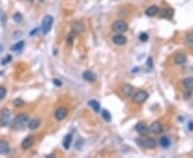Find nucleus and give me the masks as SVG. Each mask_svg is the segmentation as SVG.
<instances>
[{"mask_svg":"<svg viewBox=\"0 0 193 158\" xmlns=\"http://www.w3.org/2000/svg\"><path fill=\"white\" fill-rule=\"evenodd\" d=\"M29 121V115L27 113H18L11 123V128L13 130H21L24 128L25 124Z\"/></svg>","mask_w":193,"mask_h":158,"instance_id":"1","label":"nucleus"},{"mask_svg":"<svg viewBox=\"0 0 193 158\" xmlns=\"http://www.w3.org/2000/svg\"><path fill=\"white\" fill-rule=\"evenodd\" d=\"M148 97H149L148 92L144 91V90H139L131 95V100L135 104H143L144 102H146Z\"/></svg>","mask_w":193,"mask_h":158,"instance_id":"2","label":"nucleus"},{"mask_svg":"<svg viewBox=\"0 0 193 158\" xmlns=\"http://www.w3.org/2000/svg\"><path fill=\"white\" fill-rule=\"evenodd\" d=\"M54 24V17L51 15H45L42 19V25H41V30L44 34H47L51 31V27Z\"/></svg>","mask_w":193,"mask_h":158,"instance_id":"3","label":"nucleus"},{"mask_svg":"<svg viewBox=\"0 0 193 158\" xmlns=\"http://www.w3.org/2000/svg\"><path fill=\"white\" fill-rule=\"evenodd\" d=\"M112 29L117 33H124L128 30V24L124 21H116L112 25Z\"/></svg>","mask_w":193,"mask_h":158,"instance_id":"4","label":"nucleus"},{"mask_svg":"<svg viewBox=\"0 0 193 158\" xmlns=\"http://www.w3.org/2000/svg\"><path fill=\"white\" fill-rule=\"evenodd\" d=\"M10 119H11V112L9 109H2L0 111V125L1 126H7V125L10 123Z\"/></svg>","mask_w":193,"mask_h":158,"instance_id":"5","label":"nucleus"},{"mask_svg":"<svg viewBox=\"0 0 193 158\" xmlns=\"http://www.w3.org/2000/svg\"><path fill=\"white\" fill-rule=\"evenodd\" d=\"M68 114H69V110H68L67 108L59 107L56 109L54 115H55V119H56L57 121H62L68 117Z\"/></svg>","mask_w":193,"mask_h":158,"instance_id":"6","label":"nucleus"},{"mask_svg":"<svg viewBox=\"0 0 193 158\" xmlns=\"http://www.w3.org/2000/svg\"><path fill=\"white\" fill-rule=\"evenodd\" d=\"M135 130H136L137 133H139L141 136H147L150 133L149 127H148V126L143 122H139L135 125Z\"/></svg>","mask_w":193,"mask_h":158,"instance_id":"7","label":"nucleus"},{"mask_svg":"<svg viewBox=\"0 0 193 158\" xmlns=\"http://www.w3.org/2000/svg\"><path fill=\"white\" fill-rule=\"evenodd\" d=\"M142 145L144 146L145 148H148V150H151V148H154L157 146V140L154 138H147L143 141Z\"/></svg>","mask_w":193,"mask_h":158,"instance_id":"8","label":"nucleus"},{"mask_svg":"<svg viewBox=\"0 0 193 158\" xmlns=\"http://www.w3.org/2000/svg\"><path fill=\"white\" fill-rule=\"evenodd\" d=\"M34 138L32 136H28V137H26L21 143V148L23 150H28L34 144Z\"/></svg>","mask_w":193,"mask_h":158,"instance_id":"9","label":"nucleus"},{"mask_svg":"<svg viewBox=\"0 0 193 158\" xmlns=\"http://www.w3.org/2000/svg\"><path fill=\"white\" fill-rule=\"evenodd\" d=\"M113 43L117 46H122L127 43V38L121 33L116 34V35L113 36Z\"/></svg>","mask_w":193,"mask_h":158,"instance_id":"10","label":"nucleus"},{"mask_svg":"<svg viewBox=\"0 0 193 158\" xmlns=\"http://www.w3.org/2000/svg\"><path fill=\"white\" fill-rule=\"evenodd\" d=\"M10 153V144L7 140L1 139L0 140V154L1 155H7Z\"/></svg>","mask_w":193,"mask_h":158,"instance_id":"11","label":"nucleus"},{"mask_svg":"<svg viewBox=\"0 0 193 158\" xmlns=\"http://www.w3.org/2000/svg\"><path fill=\"white\" fill-rule=\"evenodd\" d=\"M121 92H122V94L124 96L126 97H130L132 94L134 93V88L132 87L131 84H124L122 87H121Z\"/></svg>","mask_w":193,"mask_h":158,"instance_id":"12","label":"nucleus"},{"mask_svg":"<svg viewBox=\"0 0 193 158\" xmlns=\"http://www.w3.org/2000/svg\"><path fill=\"white\" fill-rule=\"evenodd\" d=\"M83 78L85 79L86 81H89V82H93L97 80V75L91 71H86L83 73Z\"/></svg>","mask_w":193,"mask_h":158,"instance_id":"13","label":"nucleus"},{"mask_svg":"<svg viewBox=\"0 0 193 158\" xmlns=\"http://www.w3.org/2000/svg\"><path fill=\"white\" fill-rule=\"evenodd\" d=\"M84 30H85V27H84V25L80 21H76V23L73 24L72 31L75 34H80L82 32H84Z\"/></svg>","mask_w":193,"mask_h":158,"instance_id":"14","label":"nucleus"},{"mask_svg":"<svg viewBox=\"0 0 193 158\" xmlns=\"http://www.w3.org/2000/svg\"><path fill=\"white\" fill-rule=\"evenodd\" d=\"M149 129L151 130L152 133H154V134H160V133H162V130H163L162 124H161L160 122H158V121H156V122H154V123L151 124V126H150Z\"/></svg>","mask_w":193,"mask_h":158,"instance_id":"15","label":"nucleus"},{"mask_svg":"<svg viewBox=\"0 0 193 158\" xmlns=\"http://www.w3.org/2000/svg\"><path fill=\"white\" fill-rule=\"evenodd\" d=\"M158 13H159V8H158L157 5H151L149 8H147V10L145 11V14L147 16H149V17H152V16L157 15Z\"/></svg>","mask_w":193,"mask_h":158,"instance_id":"16","label":"nucleus"},{"mask_svg":"<svg viewBox=\"0 0 193 158\" xmlns=\"http://www.w3.org/2000/svg\"><path fill=\"white\" fill-rule=\"evenodd\" d=\"M174 62L176 64H178V65H183V64H185L187 62V57L183 54H178L174 58Z\"/></svg>","mask_w":193,"mask_h":158,"instance_id":"17","label":"nucleus"},{"mask_svg":"<svg viewBox=\"0 0 193 158\" xmlns=\"http://www.w3.org/2000/svg\"><path fill=\"white\" fill-rule=\"evenodd\" d=\"M40 125H41V120L40 119H34L28 123V127L31 130H36L37 128H39Z\"/></svg>","mask_w":193,"mask_h":158,"instance_id":"18","label":"nucleus"},{"mask_svg":"<svg viewBox=\"0 0 193 158\" xmlns=\"http://www.w3.org/2000/svg\"><path fill=\"white\" fill-rule=\"evenodd\" d=\"M72 139H73V136L72 134H68L63 139V148L66 150H69L70 146H71V143H72Z\"/></svg>","mask_w":193,"mask_h":158,"instance_id":"19","label":"nucleus"},{"mask_svg":"<svg viewBox=\"0 0 193 158\" xmlns=\"http://www.w3.org/2000/svg\"><path fill=\"white\" fill-rule=\"evenodd\" d=\"M183 84L186 89L193 90V77H187L183 80Z\"/></svg>","mask_w":193,"mask_h":158,"instance_id":"20","label":"nucleus"},{"mask_svg":"<svg viewBox=\"0 0 193 158\" xmlns=\"http://www.w3.org/2000/svg\"><path fill=\"white\" fill-rule=\"evenodd\" d=\"M160 145L162 146V148H168V146L171 145V141H170V139L167 137H165V136H163V137H161L160 138Z\"/></svg>","mask_w":193,"mask_h":158,"instance_id":"21","label":"nucleus"},{"mask_svg":"<svg viewBox=\"0 0 193 158\" xmlns=\"http://www.w3.org/2000/svg\"><path fill=\"white\" fill-rule=\"evenodd\" d=\"M88 105L95 110V112H99V111H100V104H99V102H97V100H89V102H88Z\"/></svg>","mask_w":193,"mask_h":158,"instance_id":"22","label":"nucleus"},{"mask_svg":"<svg viewBox=\"0 0 193 158\" xmlns=\"http://www.w3.org/2000/svg\"><path fill=\"white\" fill-rule=\"evenodd\" d=\"M101 117L104 119V121H106V122H111L112 121V115L111 113L108 112L106 109H103L102 111H101Z\"/></svg>","mask_w":193,"mask_h":158,"instance_id":"23","label":"nucleus"},{"mask_svg":"<svg viewBox=\"0 0 193 158\" xmlns=\"http://www.w3.org/2000/svg\"><path fill=\"white\" fill-rule=\"evenodd\" d=\"M174 12H173L172 9H164V10L161 11V16L162 17H172Z\"/></svg>","mask_w":193,"mask_h":158,"instance_id":"24","label":"nucleus"},{"mask_svg":"<svg viewBox=\"0 0 193 158\" xmlns=\"http://www.w3.org/2000/svg\"><path fill=\"white\" fill-rule=\"evenodd\" d=\"M24 45H25V42H23V41L18 42V43H16L15 45H13L12 47H11V50H13V51H18V50H21V49L24 47Z\"/></svg>","mask_w":193,"mask_h":158,"instance_id":"25","label":"nucleus"},{"mask_svg":"<svg viewBox=\"0 0 193 158\" xmlns=\"http://www.w3.org/2000/svg\"><path fill=\"white\" fill-rule=\"evenodd\" d=\"M74 36H75V33L73 32V31L69 34V35H68V38H67V43L69 44V45H72L73 40H74Z\"/></svg>","mask_w":193,"mask_h":158,"instance_id":"26","label":"nucleus"},{"mask_svg":"<svg viewBox=\"0 0 193 158\" xmlns=\"http://www.w3.org/2000/svg\"><path fill=\"white\" fill-rule=\"evenodd\" d=\"M13 19H14V21H16V23H21V21H23V17H22L21 13H15L14 16H13Z\"/></svg>","mask_w":193,"mask_h":158,"instance_id":"27","label":"nucleus"},{"mask_svg":"<svg viewBox=\"0 0 193 158\" xmlns=\"http://www.w3.org/2000/svg\"><path fill=\"white\" fill-rule=\"evenodd\" d=\"M7 95V89L4 87H0V100H3Z\"/></svg>","mask_w":193,"mask_h":158,"instance_id":"28","label":"nucleus"},{"mask_svg":"<svg viewBox=\"0 0 193 158\" xmlns=\"http://www.w3.org/2000/svg\"><path fill=\"white\" fill-rule=\"evenodd\" d=\"M14 106L15 107H22V106H24V100L22 98H16L14 100Z\"/></svg>","mask_w":193,"mask_h":158,"instance_id":"29","label":"nucleus"},{"mask_svg":"<svg viewBox=\"0 0 193 158\" xmlns=\"http://www.w3.org/2000/svg\"><path fill=\"white\" fill-rule=\"evenodd\" d=\"M186 43L188 44V45H193V34H189L186 38Z\"/></svg>","mask_w":193,"mask_h":158,"instance_id":"30","label":"nucleus"},{"mask_svg":"<svg viewBox=\"0 0 193 158\" xmlns=\"http://www.w3.org/2000/svg\"><path fill=\"white\" fill-rule=\"evenodd\" d=\"M139 40H141L142 42H147V41H148V34H147V33H141V35H139Z\"/></svg>","mask_w":193,"mask_h":158,"instance_id":"31","label":"nucleus"},{"mask_svg":"<svg viewBox=\"0 0 193 158\" xmlns=\"http://www.w3.org/2000/svg\"><path fill=\"white\" fill-rule=\"evenodd\" d=\"M147 65H148V67L154 66V61H152V58H148V60H147Z\"/></svg>","mask_w":193,"mask_h":158,"instance_id":"32","label":"nucleus"},{"mask_svg":"<svg viewBox=\"0 0 193 158\" xmlns=\"http://www.w3.org/2000/svg\"><path fill=\"white\" fill-rule=\"evenodd\" d=\"M10 60H11V57H10V56H8V58H4V59H3V60H2V64H3V65H4V64L8 63V62L10 61Z\"/></svg>","mask_w":193,"mask_h":158,"instance_id":"33","label":"nucleus"},{"mask_svg":"<svg viewBox=\"0 0 193 158\" xmlns=\"http://www.w3.org/2000/svg\"><path fill=\"white\" fill-rule=\"evenodd\" d=\"M54 83L56 86H61V81H60L59 79H54Z\"/></svg>","mask_w":193,"mask_h":158,"instance_id":"34","label":"nucleus"},{"mask_svg":"<svg viewBox=\"0 0 193 158\" xmlns=\"http://www.w3.org/2000/svg\"><path fill=\"white\" fill-rule=\"evenodd\" d=\"M189 128H190V129H192V128H193V123L192 122H191V124L189 125Z\"/></svg>","mask_w":193,"mask_h":158,"instance_id":"35","label":"nucleus"},{"mask_svg":"<svg viewBox=\"0 0 193 158\" xmlns=\"http://www.w3.org/2000/svg\"><path fill=\"white\" fill-rule=\"evenodd\" d=\"M29 1H34V0H29Z\"/></svg>","mask_w":193,"mask_h":158,"instance_id":"36","label":"nucleus"},{"mask_svg":"<svg viewBox=\"0 0 193 158\" xmlns=\"http://www.w3.org/2000/svg\"><path fill=\"white\" fill-rule=\"evenodd\" d=\"M192 71H193V66H192Z\"/></svg>","mask_w":193,"mask_h":158,"instance_id":"37","label":"nucleus"}]
</instances>
